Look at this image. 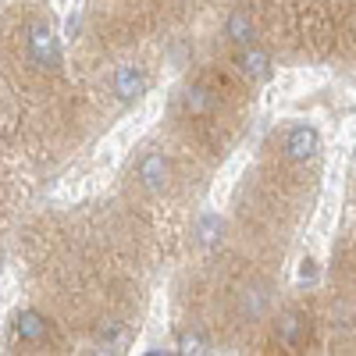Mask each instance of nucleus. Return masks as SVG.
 Returning <instances> with one entry per match:
<instances>
[{
  "instance_id": "obj_4",
  "label": "nucleus",
  "mask_w": 356,
  "mask_h": 356,
  "mask_svg": "<svg viewBox=\"0 0 356 356\" xmlns=\"http://www.w3.org/2000/svg\"><path fill=\"white\" fill-rule=\"evenodd\" d=\"M146 86H150V79H146V72L139 65H122L114 72V97L122 104H132L146 93Z\"/></svg>"
},
{
  "instance_id": "obj_1",
  "label": "nucleus",
  "mask_w": 356,
  "mask_h": 356,
  "mask_svg": "<svg viewBox=\"0 0 356 356\" xmlns=\"http://www.w3.org/2000/svg\"><path fill=\"white\" fill-rule=\"evenodd\" d=\"M29 61H33L36 68H57V61H61V54H57V33L50 29V22H33L29 25Z\"/></svg>"
},
{
  "instance_id": "obj_15",
  "label": "nucleus",
  "mask_w": 356,
  "mask_h": 356,
  "mask_svg": "<svg viewBox=\"0 0 356 356\" xmlns=\"http://www.w3.org/2000/svg\"><path fill=\"white\" fill-rule=\"evenodd\" d=\"M353 168H356V154H353Z\"/></svg>"
},
{
  "instance_id": "obj_12",
  "label": "nucleus",
  "mask_w": 356,
  "mask_h": 356,
  "mask_svg": "<svg viewBox=\"0 0 356 356\" xmlns=\"http://www.w3.org/2000/svg\"><path fill=\"white\" fill-rule=\"evenodd\" d=\"M207 107H211V100H207V89L193 86L189 93H186V111H189V114H203Z\"/></svg>"
},
{
  "instance_id": "obj_3",
  "label": "nucleus",
  "mask_w": 356,
  "mask_h": 356,
  "mask_svg": "<svg viewBox=\"0 0 356 356\" xmlns=\"http://www.w3.org/2000/svg\"><path fill=\"white\" fill-rule=\"evenodd\" d=\"M235 68H239V75L243 79H250V82H267L271 79V54L267 50H260V47H239V54H235Z\"/></svg>"
},
{
  "instance_id": "obj_5",
  "label": "nucleus",
  "mask_w": 356,
  "mask_h": 356,
  "mask_svg": "<svg viewBox=\"0 0 356 356\" xmlns=\"http://www.w3.org/2000/svg\"><path fill=\"white\" fill-rule=\"evenodd\" d=\"M321 150V136L314 125H292L285 136V157L289 161H310Z\"/></svg>"
},
{
  "instance_id": "obj_10",
  "label": "nucleus",
  "mask_w": 356,
  "mask_h": 356,
  "mask_svg": "<svg viewBox=\"0 0 356 356\" xmlns=\"http://www.w3.org/2000/svg\"><path fill=\"white\" fill-rule=\"evenodd\" d=\"M267 289H260V285H253V289H243V314L246 317H260L264 310H267Z\"/></svg>"
},
{
  "instance_id": "obj_7",
  "label": "nucleus",
  "mask_w": 356,
  "mask_h": 356,
  "mask_svg": "<svg viewBox=\"0 0 356 356\" xmlns=\"http://www.w3.org/2000/svg\"><path fill=\"white\" fill-rule=\"evenodd\" d=\"M15 335H18L22 342L40 346V342L50 339V321H47L43 314H36V310H22V314L15 317Z\"/></svg>"
},
{
  "instance_id": "obj_14",
  "label": "nucleus",
  "mask_w": 356,
  "mask_h": 356,
  "mask_svg": "<svg viewBox=\"0 0 356 356\" xmlns=\"http://www.w3.org/2000/svg\"><path fill=\"white\" fill-rule=\"evenodd\" d=\"M300 278H303V282H314V264H310V260L300 267Z\"/></svg>"
},
{
  "instance_id": "obj_2",
  "label": "nucleus",
  "mask_w": 356,
  "mask_h": 356,
  "mask_svg": "<svg viewBox=\"0 0 356 356\" xmlns=\"http://www.w3.org/2000/svg\"><path fill=\"white\" fill-rule=\"evenodd\" d=\"M136 178L146 193H164L171 182V164L164 154H143L136 164Z\"/></svg>"
},
{
  "instance_id": "obj_6",
  "label": "nucleus",
  "mask_w": 356,
  "mask_h": 356,
  "mask_svg": "<svg viewBox=\"0 0 356 356\" xmlns=\"http://www.w3.org/2000/svg\"><path fill=\"white\" fill-rule=\"evenodd\" d=\"M307 332H310V321L300 310H289V314L278 317V342L285 349H300L307 342Z\"/></svg>"
},
{
  "instance_id": "obj_13",
  "label": "nucleus",
  "mask_w": 356,
  "mask_h": 356,
  "mask_svg": "<svg viewBox=\"0 0 356 356\" xmlns=\"http://www.w3.org/2000/svg\"><path fill=\"white\" fill-rule=\"evenodd\" d=\"M218 232H221V218H218V214H207V218L200 221V239H203V243H214Z\"/></svg>"
},
{
  "instance_id": "obj_11",
  "label": "nucleus",
  "mask_w": 356,
  "mask_h": 356,
  "mask_svg": "<svg viewBox=\"0 0 356 356\" xmlns=\"http://www.w3.org/2000/svg\"><path fill=\"white\" fill-rule=\"evenodd\" d=\"M207 349H211V342H207L200 332H186L182 339H178V353H207Z\"/></svg>"
},
{
  "instance_id": "obj_8",
  "label": "nucleus",
  "mask_w": 356,
  "mask_h": 356,
  "mask_svg": "<svg viewBox=\"0 0 356 356\" xmlns=\"http://www.w3.org/2000/svg\"><path fill=\"white\" fill-rule=\"evenodd\" d=\"M225 36L235 43V47H250L257 40V25L250 18V11H232L228 22H225Z\"/></svg>"
},
{
  "instance_id": "obj_9",
  "label": "nucleus",
  "mask_w": 356,
  "mask_h": 356,
  "mask_svg": "<svg viewBox=\"0 0 356 356\" xmlns=\"http://www.w3.org/2000/svg\"><path fill=\"white\" fill-rule=\"evenodd\" d=\"M97 342H100L104 349L118 353V349L125 346V324H122V321H107L104 328H100V335H97Z\"/></svg>"
}]
</instances>
